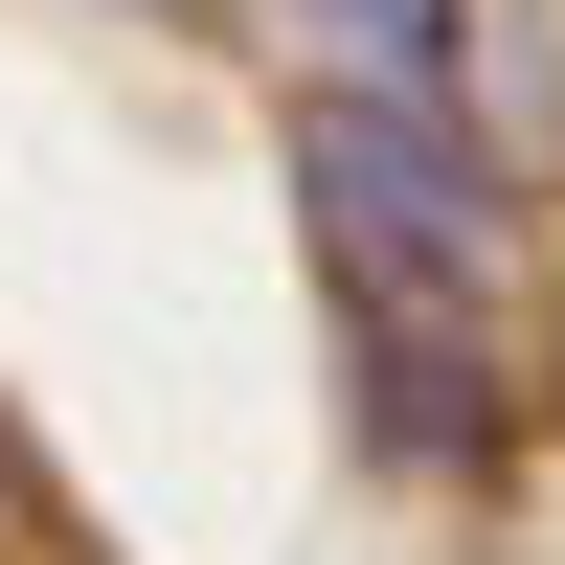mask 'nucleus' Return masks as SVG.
Wrapping results in <instances>:
<instances>
[{
	"mask_svg": "<svg viewBox=\"0 0 565 565\" xmlns=\"http://www.w3.org/2000/svg\"><path fill=\"white\" fill-rule=\"evenodd\" d=\"M340 430L385 498H498L543 430V362H476V340H385V317H340Z\"/></svg>",
	"mask_w": 565,
	"mask_h": 565,
	"instance_id": "f03ea898",
	"label": "nucleus"
},
{
	"mask_svg": "<svg viewBox=\"0 0 565 565\" xmlns=\"http://www.w3.org/2000/svg\"><path fill=\"white\" fill-rule=\"evenodd\" d=\"M295 249H317V317H385V340H476V362L565 340L543 159H498L430 90H295Z\"/></svg>",
	"mask_w": 565,
	"mask_h": 565,
	"instance_id": "f257e3e1",
	"label": "nucleus"
},
{
	"mask_svg": "<svg viewBox=\"0 0 565 565\" xmlns=\"http://www.w3.org/2000/svg\"><path fill=\"white\" fill-rule=\"evenodd\" d=\"M0 565H45V452H23V407H0Z\"/></svg>",
	"mask_w": 565,
	"mask_h": 565,
	"instance_id": "20e7f679",
	"label": "nucleus"
},
{
	"mask_svg": "<svg viewBox=\"0 0 565 565\" xmlns=\"http://www.w3.org/2000/svg\"><path fill=\"white\" fill-rule=\"evenodd\" d=\"M136 23H226V0H136Z\"/></svg>",
	"mask_w": 565,
	"mask_h": 565,
	"instance_id": "39448f33",
	"label": "nucleus"
},
{
	"mask_svg": "<svg viewBox=\"0 0 565 565\" xmlns=\"http://www.w3.org/2000/svg\"><path fill=\"white\" fill-rule=\"evenodd\" d=\"M271 68L295 90H430V114H476V23L498 0H249Z\"/></svg>",
	"mask_w": 565,
	"mask_h": 565,
	"instance_id": "7ed1b4c3",
	"label": "nucleus"
}]
</instances>
